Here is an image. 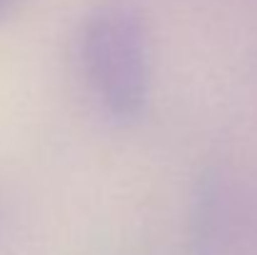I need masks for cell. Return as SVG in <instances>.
Wrapping results in <instances>:
<instances>
[{"instance_id":"cell-1","label":"cell","mask_w":257,"mask_h":255,"mask_svg":"<svg viewBox=\"0 0 257 255\" xmlns=\"http://www.w3.org/2000/svg\"><path fill=\"white\" fill-rule=\"evenodd\" d=\"M80 65L100 108L117 123L138 120L153 90V43L145 15L130 0H102L85 15Z\"/></svg>"},{"instance_id":"cell-2","label":"cell","mask_w":257,"mask_h":255,"mask_svg":"<svg viewBox=\"0 0 257 255\" xmlns=\"http://www.w3.org/2000/svg\"><path fill=\"white\" fill-rule=\"evenodd\" d=\"M222 188L215 178L200 185L195 210L190 220V255H222L225 253V200Z\"/></svg>"},{"instance_id":"cell-3","label":"cell","mask_w":257,"mask_h":255,"mask_svg":"<svg viewBox=\"0 0 257 255\" xmlns=\"http://www.w3.org/2000/svg\"><path fill=\"white\" fill-rule=\"evenodd\" d=\"M13 3H15V0H0V15H3V13H5V10H8Z\"/></svg>"}]
</instances>
